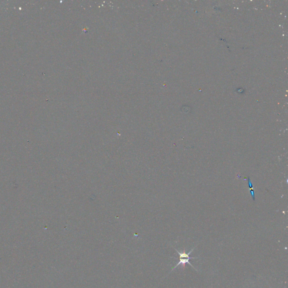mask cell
<instances>
[{"label": "cell", "instance_id": "6da1fadb", "mask_svg": "<svg viewBox=\"0 0 288 288\" xmlns=\"http://www.w3.org/2000/svg\"><path fill=\"white\" fill-rule=\"evenodd\" d=\"M197 258H199L198 257H197L186 258H180V261H179L178 263L176 265V266H175V267L172 268V269L171 270V271H172L173 270H174L177 267H178V266H180V265H185L186 263H188V264H189V265H190L192 267L194 268L196 271H198L194 267V266H193V265H192L190 263V262H189V260H190V259H197Z\"/></svg>", "mask_w": 288, "mask_h": 288}, {"label": "cell", "instance_id": "7a4b0ae2", "mask_svg": "<svg viewBox=\"0 0 288 288\" xmlns=\"http://www.w3.org/2000/svg\"><path fill=\"white\" fill-rule=\"evenodd\" d=\"M195 247H194V248H193V249H191V250H190L189 253H187L186 252V250H185V249H184V250H183V252H179L178 250L176 249L175 248H175L176 251L177 252V253L179 254V256H180V258H186L190 257H189V256L191 254V253L193 252V251L194 250V249H195Z\"/></svg>", "mask_w": 288, "mask_h": 288}, {"label": "cell", "instance_id": "3957f363", "mask_svg": "<svg viewBox=\"0 0 288 288\" xmlns=\"http://www.w3.org/2000/svg\"><path fill=\"white\" fill-rule=\"evenodd\" d=\"M248 183H249V185L250 186V188L251 189V195H252V197L253 199V200L254 201H255V196H254V191L253 190V185L252 184V182H251V181H250V179L249 178V177H248Z\"/></svg>", "mask_w": 288, "mask_h": 288}]
</instances>
